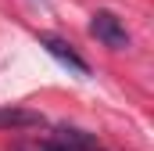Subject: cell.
Returning <instances> with one entry per match:
<instances>
[{
    "label": "cell",
    "mask_w": 154,
    "mask_h": 151,
    "mask_svg": "<svg viewBox=\"0 0 154 151\" xmlns=\"http://www.w3.org/2000/svg\"><path fill=\"white\" fill-rule=\"evenodd\" d=\"M36 40H39V47H43V50H47V54H50L54 61H61L65 69H72L75 76H90V65H86V61L79 58V54L72 50V47H68V43H65V40L50 36V33H39Z\"/></svg>",
    "instance_id": "obj_2"
},
{
    "label": "cell",
    "mask_w": 154,
    "mask_h": 151,
    "mask_svg": "<svg viewBox=\"0 0 154 151\" xmlns=\"http://www.w3.org/2000/svg\"><path fill=\"white\" fill-rule=\"evenodd\" d=\"M32 126H47L43 112H36V108H18V104L0 108V130H32Z\"/></svg>",
    "instance_id": "obj_3"
},
{
    "label": "cell",
    "mask_w": 154,
    "mask_h": 151,
    "mask_svg": "<svg viewBox=\"0 0 154 151\" xmlns=\"http://www.w3.org/2000/svg\"><path fill=\"white\" fill-rule=\"evenodd\" d=\"M90 33L100 40L108 50H125L129 47V33H125V25H122V18H118L115 11H93Z\"/></svg>",
    "instance_id": "obj_1"
},
{
    "label": "cell",
    "mask_w": 154,
    "mask_h": 151,
    "mask_svg": "<svg viewBox=\"0 0 154 151\" xmlns=\"http://www.w3.org/2000/svg\"><path fill=\"white\" fill-rule=\"evenodd\" d=\"M18 151H47V140H39V144H22Z\"/></svg>",
    "instance_id": "obj_4"
}]
</instances>
